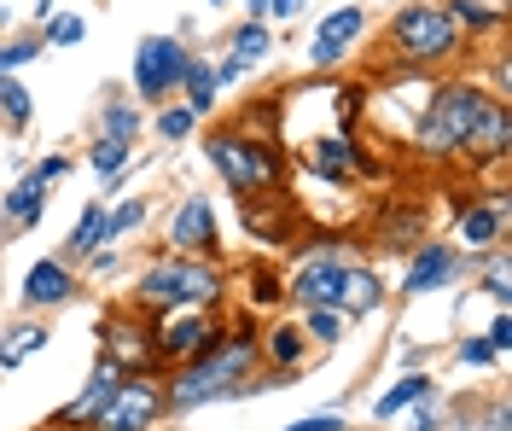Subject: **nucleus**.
I'll return each instance as SVG.
<instances>
[{
    "instance_id": "f257e3e1",
    "label": "nucleus",
    "mask_w": 512,
    "mask_h": 431,
    "mask_svg": "<svg viewBox=\"0 0 512 431\" xmlns=\"http://www.w3.org/2000/svg\"><path fill=\"white\" fill-rule=\"evenodd\" d=\"M256 373V327L239 321L233 332H222L216 350H204L198 362L175 367V379L163 385V414H192L204 402L239 397V385Z\"/></svg>"
},
{
    "instance_id": "f03ea898",
    "label": "nucleus",
    "mask_w": 512,
    "mask_h": 431,
    "mask_svg": "<svg viewBox=\"0 0 512 431\" xmlns=\"http://www.w3.org/2000/svg\"><path fill=\"white\" fill-rule=\"evenodd\" d=\"M489 94L478 82H443L425 94V111H419V129H414V146L425 158H454V152H472L483 117H489Z\"/></svg>"
},
{
    "instance_id": "7ed1b4c3",
    "label": "nucleus",
    "mask_w": 512,
    "mask_h": 431,
    "mask_svg": "<svg viewBox=\"0 0 512 431\" xmlns=\"http://www.w3.org/2000/svg\"><path fill=\"white\" fill-rule=\"evenodd\" d=\"M222 292H227V274L210 263V257H169V251H163L152 268H140V286H134L140 309H152V315L216 309Z\"/></svg>"
},
{
    "instance_id": "20e7f679",
    "label": "nucleus",
    "mask_w": 512,
    "mask_h": 431,
    "mask_svg": "<svg viewBox=\"0 0 512 431\" xmlns=\"http://www.w3.org/2000/svg\"><path fill=\"white\" fill-rule=\"evenodd\" d=\"M204 152H210L216 175H222L239 199L274 193V187L286 181V158H280V146H274V140H251V134H239V129H222V134H210V140H204Z\"/></svg>"
},
{
    "instance_id": "39448f33",
    "label": "nucleus",
    "mask_w": 512,
    "mask_h": 431,
    "mask_svg": "<svg viewBox=\"0 0 512 431\" xmlns=\"http://www.w3.org/2000/svg\"><path fill=\"white\" fill-rule=\"evenodd\" d=\"M460 53V30L448 18V6L437 0H414L390 18V59L402 70H425V65H443Z\"/></svg>"
},
{
    "instance_id": "423d86ee",
    "label": "nucleus",
    "mask_w": 512,
    "mask_h": 431,
    "mask_svg": "<svg viewBox=\"0 0 512 431\" xmlns=\"http://www.w3.org/2000/svg\"><path fill=\"white\" fill-rule=\"evenodd\" d=\"M187 65H192V47L181 35H146L134 47V94L146 105L169 100L181 82H187Z\"/></svg>"
},
{
    "instance_id": "0eeeda50",
    "label": "nucleus",
    "mask_w": 512,
    "mask_h": 431,
    "mask_svg": "<svg viewBox=\"0 0 512 431\" xmlns=\"http://www.w3.org/2000/svg\"><path fill=\"white\" fill-rule=\"evenodd\" d=\"M216 344H222V327H216L210 309H175V315L152 321V350H158V362L187 367V362H198L204 350H216Z\"/></svg>"
},
{
    "instance_id": "6e6552de",
    "label": "nucleus",
    "mask_w": 512,
    "mask_h": 431,
    "mask_svg": "<svg viewBox=\"0 0 512 431\" xmlns=\"http://www.w3.org/2000/svg\"><path fill=\"white\" fill-rule=\"evenodd\" d=\"M158 414H163V379L128 373L123 385H117V397L105 402V414H99L88 431H152Z\"/></svg>"
},
{
    "instance_id": "1a4fd4ad",
    "label": "nucleus",
    "mask_w": 512,
    "mask_h": 431,
    "mask_svg": "<svg viewBox=\"0 0 512 431\" xmlns=\"http://www.w3.org/2000/svg\"><path fill=\"white\" fill-rule=\"evenodd\" d=\"M163 251L169 257H216V210L210 199H181L175 216H169V233H163Z\"/></svg>"
},
{
    "instance_id": "9d476101",
    "label": "nucleus",
    "mask_w": 512,
    "mask_h": 431,
    "mask_svg": "<svg viewBox=\"0 0 512 431\" xmlns=\"http://www.w3.org/2000/svg\"><path fill=\"white\" fill-rule=\"evenodd\" d=\"M99 356L123 373H152L158 350H152V321L140 315H111L105 321V338H99Z\"/></svg>"
},
{
    "instance_id": "9b49d317",
    "label": "nucleus",
    "mask_w": 512,
    "mask_h": 431,
    "mask_svg": "<svg viewBox=\"0 0 512 431\" xmlns=\"http://www.w3.org/2000/svg\"><path fill=\"white\" fill-rule=\"evenodd\" d=\"M338 286H344V263L332 257V251H309L297 274H291L286 298L297 309H338Z\"/></svg>"
},
{
    "instance_id": "f8f14e48",
    "label": "nucleus",
    "mask_w": 512,
    "mask_h": 431,
    "mask_svg": "<svg viewBox=\"0 0 512 431\" xmlns=\"http://www.w3.org/2000/svg\"><path fill=\"white\" fill-rule=\"evenodd\" d=\"M361 35H367V12H361V6H338V12H326V18H320V30H315V47H309V65L332 70L355 41H361Z\"/></svg>"
},
{
    "instance_id": "ddd939ff",
    "label": "nucleus",
    "mask_w": 512,
    "mask_h": 431,
    "mask_svg": "<svg viewBox=\"0 0 512 431\" xmlns=\"http://www.w3.org/2000/svg\"><path fill=\"white\" fill-rule=\"evenodd\" d=\"M123 379H128L123 367H111L105 356H99V362H94V379H88V391H82V397H70V402L59 408V426L88 431V426L99 420V414H105V402L117 397V385H123Z\"/></svg>"
},
{
    "instance_id": "4468645a",
    "label": "nucleus",
    "mask_w": 512,
    "mask_h": 431,
    "mask_svg": "<svg viewBox=\"0 0 512 431\" xmlns=\"http://www.w3.org/2000/svg\"><path fill=\"white\" fill-rule=\"evenodd\" d=\"M460 274V251L454 245H414V257H408V274H402V292L408 298H425V292H437V286H448Z\"/></svg>"
},
{
    "instance_id": "2eb2a0df",
    "label": "nucleus",
    "mask_w": 512,
    "mask_h": 431,
    "mask_svg": "<svg viewBox=\"0 0 512 431\" xmlns=\"http://www.w3.org/2000/svg\"><path fill=\"white\" fill-rule=\"evenodd\" d=\"M24 309H59V303H70V292H76V274H70V263L64 257H41V263H30V274H24Z\"/></svg>"
},
{
    "instance_id": "dca6fc26",
    "label": "nucleus",
    "mask_w": 512,
    "mask_h": 431,
    "mask_svg": "<svg viewBox=\"0 0 512 431\" xmlns=\"http://www.w3.org/2000/svg\"><path fill=\"white\" fill-rule=\"evenodd\" d=\"M501 233H507V193H489L483 204H472L460 216V245L466 251H495Z\"/></svg>"
},
{
    "instance_id": "f3484780",
    "label": "nucleus",
    "mask_w": 512,
    "mask_h": 431,
    "mask_svg": "<svg viewBox=\"0 0 512 431\" xmlns=\"http://www.w3.org/2000/svg\"><path fill=\"white\" fill-rule=\"evenodd\" d=\"M41 210H47V181H35V175H24L6 199H0V228L6 233H24L41 222Z\"/></svg>"
},
{
    "instance_id": "a211bd4d",
    "label": "nucleus",
    "mask_w": 512,
    "mask_h": 431,
    "mask_svg": "<svg viewBox=\"0 0 512 431\" xmlns=\"http://www.w3.org/2000/svg\"><path fill=\"white\" fill-rule=\"evenodd\" d=\"M384 303V280L373 268H344V286H338V315L344 321H361Z\"/></svg>"
},
{
    "instance_id": "6ab92c4d",
    "label": "nucleus",
    "mask_w": 512,
    "mask_h": 431,
    "mask_svg": "<svg viewBox=\"0 0 512 431\" xmlns=\"http://www.w3.org/2000/svg\"><path fill=\"white\" fill-rule=\"evenodd\" d=\"M303 350H309V338L291 321H280V327H268L256 338V362H274V373H291V367L303 362Z\"/></svg>"
},
{
    "instance_id": "aec40b11",
    "label": "nucleus",
    "mask_w": 512,
    "mask_h": 431,
    "mask_svg": "<svg viewBox=\"0 0 512 431\" xmlns=\"http://www.w3.org/2000/svg\"><path fill=\"white\" fill-rule=\"evenodd\" d=\"M303 164L315 169V175H326V181H350L355 175V140L350 134H326V140H315V146L303 152Z\"/></svg>"
},
{
    "instance_id": "412c9836",
    "label": "nucleus",
    "mask_w": 512,
    "mask_h": 431,
    "mask_svg": "<svg viewBox=\"0 0 512 431\" xmlns=\"http://www.w3.org/2000/svg\"><path fill=\"white\" fill-rule=\"evenodd\" d=\"M507 152H512V111H507V100L495 94V105H489V117H483L478 140H472V158H483V164H501Z\"/></svg>"
},
{
    "instance_id": "4be33fe9",
    "label": "nucleus",
    "mask_w": 512,
    "mask_h": 431,
    "mask_svg": "<svg viewBox=\"0 0 512 431\" xmlns=\"http://www.w3.org/2000/svg\"><path fill=\"white\" fill-rule=\"evenodd\" d=\"M431 397H437V379H431V373H408V379H396V385L373 402V414H379V420H390V414L419 408V402H431Z\"/></svg>"
},
{
    "instance_id": "5701e85b",
    "label": "nucleus",
    "mask_w": 512,
    "mask_h": 431,
    "mask_svg": "<svg viewBox=\"0 0 512 431\" xmlns=\"http://www.w3.org/2000/svg\"><path fill=\"white\" fill-rule=\"evenodd\" d=\"M448 18H454V30L489 35L507 24V0H448Z\"/></svg>"
},
{
    "instance_id": "b1692460",
    "label": "nucleus",
    "mask_w": 512,
    "mask_h": 431,
    "mask_svg": "<svg viewBox=\"0 0 512 431\" xmlns=\"http://www.w3.org/2000/svg\"><path fill=\"white\" fill-rule=\"evenodd\" d=\"M99 245H111V239H105V204H88V210H82V222H76V228H70V239H64V263L94 257Z\"/></svg>"
},
{
    "instance_id": "393cba45",
    "label": "nucleus",
    "mask_w": 512,
    "mask_h": 431,
    "mask_svg": "<svg viewBox=\"0 0 512 431\" xmlns=\"http://www.w3.org/2000/svg\"><path fill=\"white\" fill-rule=\"evenodd\" d=\"M47 338H53V332H47V327H35V321L12 327L6 338H0V367H6V373H12V367H24L30 356H41V350H47Z\"/></svg>"
},
{
    "instance_id": "a878e982",
    "label": "nucleus",
    "mask_w": 512,
    "mask_h": 431,
    "mask_svg": "<svg viewBox=\"0 0 512 431\" xmlns=\"http://www.w3.org/2000/svg\"><path fill=\"white\" fill-rule=\"evenodd\" d=\"M227 53H233L239 65L251 70L256 59H268V53H274V35H268V24H256V18H245V24L233 30V41H227Z\"/></svg>"
},
{
    "instance_id": "bb28decb",
    "label": "nucleus",
    "mask_w": 512,
    "mask_h": 431,
    "mask_svg": "<svg viewBox=\"0 0 512 431\" xmlns=\"http://www.w3.org/2000/svg\"><path fill=\"white\" fill-rule=\"evenodd\" d=\"M140 105H128V100H111L105 111H99V134L105 140H123V146H134V134H140Z\"/></svg>"
},
{
    "instance_id": "cd10ccee",
    "label": "nucleus",
    "mask_w": 512,
    "mask_h": 431,
    "mask_svg": "<svg viewBox=\"0 0 512 431\" xmlns=\"http://www.w3.org/2000/svg\"><path fill=\"white\" fill-rule=\"evenodd\" d=\"M128 158H134V146H123V140H105V134H99L94 152H88V164H94L99 181H117V175L128 169Z\"/></svg>"
},
{
    "instance_id": "c85d7f7f",
    "label": "nucleus",
    "mask_w": 512,
    "mask_h": 431,
    "mask_svg": "<svg viewBox=\"0 0 512 431\" xmlns=\"http://www.w3.org/2000/svg\"><path fill=\"white\" fill-rule=\"evenodd\" d=\"M181 88H187V111H192V117H204V111L216 105V76H210L204 59H192V65H187V82H181Z\"/></svg>"
},
{
    "instance_id": "c756f323",
    "label": "nucleus",
    "mask_w": 512,
    "mask_h": 431,
    "mask_svg": "<svg viewBox=\"0 0 512 431\" xmlns=\"http://www.w3.org/2000/svg\"><path fill=\"white\" fill-rule=\"evenodd\" d=\"M344 327H350V321H344L338 309H303V338H309V344H338Z\"/></svg>"
},
{
    "instance_id": "7c9ffc66",
    "label": "nucleus",
    "mask_w": 512,
    "mask_h": 431,
    "mask_svg": "<svg viewBox=\"0 0 512 431\" xmlns=\"http://www.w3.org/2000/svg\"><path fill=\"white\" fill-rule=\"evenodd\" d=\"M245 280H251V303H280L286 298V280H280V268L274 263H251L245 268Z\"/></svg>"
},
{
    "instance_id": "2f4dec72",
    "label": "nucleus",
    "mask_w": 512,
    "mask_h": 431,
    "mask_svg": "<svg viewBox=\"0 0 512 431\" xmlns=\"http://www.w3.org/2000/svg\"><path fill=\"white\" fill-rule=\"evenodd\" d=\"M41 47H47V41H41V30H30V35H12V41H0V70H6V76H12V70H24L35 59V53H41Z\"/></svg>"
},
{
    "instance_id": "473e14b6",
    "label": "nucleus",
    "mask_w": 512,
    "mask_h": 431,
    "mask_svg": "<svg viewBox=\"0 0 512 431\" xmlns=\"http://www.w3.org/2000/svg\"><path fill=\"white\" fill-rule=\"evenodd\" d=\"M0 117H6V129H30V94L12 76H0Z\"/></svg>"
},
{
    "instance_id": "72a5a7b5",
    "label": "nucleus",
    "mask_w": 512,
    "mask_h": 431,
    "mask_svg": "<svg viewBox=\"0 0 512 431\" xmlns=\"http://www.w3.org/2000/svg\"><path fill=\"white\" fill-rule=\"evenodd\" d=\"M140 222H146V199L117 204V210H105V239H123V233H134Z\"/></svg>"
},
{
    "instance_id": "f704fd0d",
    "label": "nucleus",
    "mask_w": 512,
    "mask_h": 431,
    "mask_svg": "<svg viewBox=\"0 0 512 431\" xmlns=\"http://www.w3.org/2000/svg\"><path fill=\"white\" fill-rule=\"evenodd\" d=\"M82 35H88V24H82L76 12H59V18H47V24H41V41H53V47H76Z\"/></svg>"
},
{
    "instance_id": "c9c22d12",
    "label": "nucleus",
    "mask_w": 512,
    "mask_h": 431,
    "mask_svg": "<svg viewBox=\"0 0 512 431\" xmlns=\"http://www.w3.org/2000/svg\"><path fill=\"white\" fill-rule=\"evenodd\" d=\"M192 129H198V117H192L187 105H169V111H158V140H187Z\"/></svg>"
},
{
    "instance_id": "e433bc0d",
    "label": "nucleus",
    "mask_w": 512,
    "mask_h": 431,
    "mask_svg": "<svg viewBox=\"0 0 512 431\" xmlns=\"http://www.w3.org/2000/svg\"><path fill=\"white\" fill-rule=\"evenodd\" d=\"M454 356H460L466 367H483V362H495V350H489V338H466V344H460Z\"/></svg>"
},
{
    "instance_id": "4c0bfd02",
    "label": "nucleus",
    "mask_w": 512,
    "mask_h": 431,
    "mask_svg": "<svg viewBox=\"0 0 512 431\" xmlns=\"http://www.w3.org/2000/svg\"><path fill=\"white\" fill-rule=\"evenodd\" d=\"M280 431H344V414H309V420H291Z\"/></svg>"
},
{
    "instance_id": "58836bf2",
    "label": "nucleus",
    "mask_w": 512,
    "mask_h": 431,
    "mask_svg": "<svg viewBox=\"0 0 512 431\" xmlns=\"http://www.w3.org/2000/svg\"><path fill=\"white\" fill-rule=\"evenodd\" d=\"M483 338H489V350H495V356H507V350H512V321H507V309L495 315V327L483 332Z\"/></svg>"
},
{
    "instance_id": "ea45409f",
    "label": "nucleus",
    "mask_w": 512,
    "mask_h": 431,
    "mask_svg": "<svg viewBox=\"0 0 512 431\" xmlns=\"http://www.w3.org/2000/svg\"><path fill=\"white\" fill-rule=\"evenodd\" d=\"M35 181H47V187H53V181H64V175H70V158H41V164L30 169Z\"/></svg>"
},
{
    "instance_id": "a19ab883",
    "label": "nucleus",
    "mask_w": 512,
    "mask_h": 431,
    "mask_svg": "<svg viewBox=\"0 0 512 431\" xmlns=\"http://www.w3.org/2000/svg\"><path fill=\"white\" fill-rule=\"evenodd\" d=\"M210 76H216V88H233V82H239V76H245V65H239V59H233V53H227L222 65H210Z\"/></svg>"
},
{
    "instance_id": "79ce46f5",
    "label": "nucleus",
    "mask_w": 512,
    "mask_h": 431,
    "mask_svg": "<svg viewBox=\"0 0 512 431\" xmlns=\"http://www.w3.org/2000/svg\"><path fill=\"white\" fill-rule=\"evenodd\" d=\"M478 431H512V414H507V397H495V408H489V420H483Z\"/></svg>"
},
{
    "instance_id": "37998d69",
    "label": "nucleus",
    "mask_w": 512,
    "mask_h": 431,
    "mask_svg": "<svg viewBox=\"0 0 512 431\" xmlns=\"http://www.w3.org/2000/svg\"><path fill=\"white\" fill-rule=\"evenodd\" d=\"M303 6H309V0H268V18H286V24H291Z\"/></svg>"
},
{
    "instance_id": "c03bdc74",
    "label": "nucleus",
    "mask_w": 512,
    "mask_h": 431,
    "mask_svg": "<svg viewBox=\"0 0 512 431\" xmlns=\"http://www.w3.org/2000/svg\"><path fill=\"white\" fill-rule=\"evenodd\" d=\"M414 431H443V420H437V414H431V402H425V408H419V420H414Z\"/></svg>"
},
{
    "instance_id": "a18cd8bd",
    "label": "nucleus",
    "mask_w": 512,
    "mask_h": 431,
    "mask_svg": "<svg viewBox=\"0 0 512 431\" xmlns=\"http://www.w3.org/2000/svg\"><path fill=\"white\" fill-rule=\"evenodd\" d=\"M245 18H256V24H262V18H268V0H245Z\"/></svg>"
},
{
    "instance_id": "49530a36",
    "label": "nucleus",
    "mask_w": 512,
    "mask_h": 431,
    "mask_svg": "<svg viewBox=\"0 0 512 431\" xmlns=\"http://www.w3.org/2000/svg\"><path fill=\"white\" fill-rule=\"evenodd\" d=\"M47 431H70V426H47Z\"/></svg>"
},
{
    "instance_id": "de8ad7c7",
    "label": "nucleus",
    "mask_w": 512,
    "mask_h": 431,
    "mask_svg": "<svg viewBox=\"0 0 512 431\" xmlns=\"http://www.w3.org/2000/svg\"><path fill=\"white\" fill-rule=\"evenodd\" d=\"M210 6H227V0H210Z\"/></svg>"
},
{
    "instance_id": "09e8293b",
    "label": "nucleus",
    "mask_w": 512,
    "mask_h": 431,
    "mask_svg": "<svg viewBox=\"0 0 512 431\" xmlns=\"http://www.w3.org/2000/svg\"><path fill=\"white\" fill-rule=\"evenodd\" d=\"M0 76H6V70H0Z\"/></svg>"
}]
</instances>
